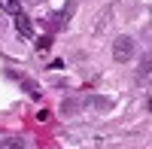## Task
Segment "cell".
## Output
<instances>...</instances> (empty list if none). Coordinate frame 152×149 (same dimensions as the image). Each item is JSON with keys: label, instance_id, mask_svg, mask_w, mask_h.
<instances>
[{"label": "cell", "instance_id": "1", "mask_svg": "<svg viewBox=\"0 0 152 149\" xmlns=\"http://www.w3.org/2000/svg\"><path fill=\"white\" fill-rule=\"evenodd\" d=\"M113 58L122 61V64L134 58V40H131V37H119V40L113 43Z\"/></svg>", "mask_w": 152, "mask_h": 149}, {"label": "cell", "instance_id": "2", "mask_svg": "<svg viewBox=\"0 0 152 149\" xmlns=\"http://www.w3.org/2000/svg\"><path fill=\"white\" fill-rule=\"evenodd\" d=\"M15 31L21 37H34V21L24 15V12H15Z\"/></svg>", "mask_w": 152, "mask_h": 149}, {"label": "cell", "instance_id": "3", "mask_svg": "<svg viewBox=\"0 0 152 149\" xmlns=\"http://www.w3.org/2000/svg\"><path fill=\"white\" fill-rule=\"evenodd\" d=\"M0 9L9 12V15H15V12H21V0H0Z\"/></svg>", "mask_w": 152, "mask_h": 149}, {"label": "cell", "instance_id": "4", "mask_svg": "<svg viewBox=\"0 0 152 149\" xmlns=\"http://www.w3.org/2000/svg\"><path fill=\"white\" fill-rule=\"evenodd\" d=\"M18 82L31 91V97H34V101H40V97H43V91H40V85H37V82H31V79H18Z\"/></svg>", "mask_w": 152, "mask_h": 149}, {"label": "cell", "instance_id": "5", "mask_svg": "<svg viewBox=\"0 0 152 149\" xmlns=\"http://www.w3.org/2000/svg\"><path fill=\"white\" fill-rule=\"evenodd\" d=\"M0 149H24V143H21V140H6Z\"/></svg>", "mask_w": 152, "mask_h": 149}, {"label": "cell", "instance_id": "6", "mask_svg": "<svg viewBox=\"0 0 152 149\" xmlns=\"http://www.w3.org/2000/svg\"><path fill=\"white\" fill-rule=\"evenodd\" d=\"M49 43H52V40H49V37H43V40L37 43V49H40V52H46V49H49Z\"/></svg>", "mask_w": 152, "mask_h": 149}, {"label": "cell", "instance_id": "7", "mask_svg": "<svg viewBox=\"0 0 152 149\" xmlns=\"http://www.w3.org/2000/svg\"><path fill=\"white\" fill-rule=\"evenodd\" d=\"M149 110H152V101H149Z\"/></svg>", "mask_w": 152, "mask_h": 149}]
</instances>
